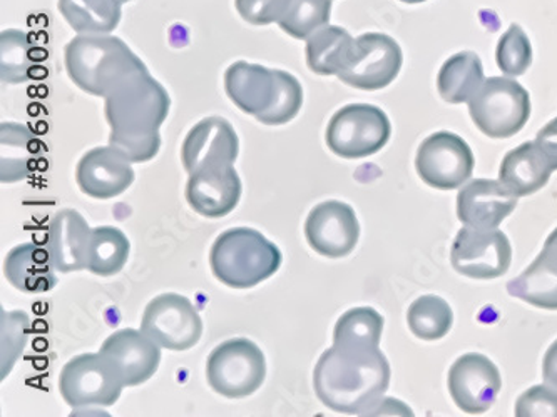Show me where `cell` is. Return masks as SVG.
Returning <instances> with one entry per match:
<instances>
[{"instance_id":"1","label":"cell","mask_w":557,"mask_h":417,"mask_svg":"<svg viewBox=\"0 0 557 417\" xmlns=\"http://www.w3.org/2000/svg\"><path fill=\"white\" fill-rule=\"evenodd\" d=\"M106 99L109 146L129 162H148L160 152V127L170 114L171 99L149 71L135 74Z\"/></svg>"},{"instance_id":"2","label":"cell","mask_w":557,"mask_h":417,"mask_svg":"<svg viewBox=\"0 0 557 417\" xmlns=\"http://www.w3.org/2000/svg\"><path fill=\"white\" fill-rule=\"evenodd\" d=\"M391 376L381 348L333 344L317 363L313 388L329 409L370 414L387 392Z\"/></svg>"},{"instance_id":"3","label":"cell","mask_w":557,"mask_h":417,"mask_svg":"<svg viewBox=\"0 0 557 417\" xmlns=\"http://www.w3.org/2000/svg\"><path fill=\"white\" fill-rule=\"evenodd\" d=\"M65 71L87 94L108 98L117 86L148 71L145 62L120 37L109 34H79L64 51Z\"/></svg>"},{"instance_id":"4","label":"cell","mask_w":557,"mask_h":417,"mask_svg":"<svg viewBox=\"0 0 557 417\" xmlns=\"http://www.w3.org/2000/svg\"><path fill=\"white\" fill-rule=\"evenodd\" d=\"M282 252L250 227H233L218 236L210 266L218 281L233 289H251L267 281L282 266Z\"/></svg>"},{"instance_id":"5","label":"cell","mask_w":557,"mask_h":417,"mask_svg":"<svg viewBox=\"0 0 557 417\" xmlns=\"http://www.w3.org/2000/svg\"><path fill=\"white\" fill-rule=\"evenodd\" d=\"M469 104L478 129L491 139H509L524 129L531 117V98L518 80L491 77Z\"/></svg>"},{"instance_id":"6","label":"cell","mask_w":557,"mask_h":417,"mask_svg":"<svg viewBox=\"0 0 557 417\" xmlns=\"http://www.w3.org/2000/svg\"><path fill=\"white\" fill-rule=\"evenodd\" d=\"M267 378V359L250 339L221 342L208 357L207 379L214 392L230 400L248 397Z\"/></svg>"},{"instance_id":"7","label":"cell","mask_w":557,"mask_h":417,"mask_svg":"<svg viewBox=\"0 0 557 417\" xmlns=\"http://www.w3.org/2000/svg\"><path fill=\"white\" fill-rule=\"evenodd\" d=\"M392 126L381 108L348 104L333 114L325 141L338 157L362 159L381 152L391 139Z\"/></svg>"},{"instance_id":"8","label":"cell","mask_w":557,"mask_h":417,"mask_svg":"<svg viewBox=\"0 0 557 417\" xmlns=\"http://www.w3.org/2000/svg\"><path fill=\"white\" fill-rule=\"evenodd\" d=\"M123 389L116 370L101 353L73 357L59 376V391L71 407L114 406Z\"/></svg>"},{"instance_id":"9","label":"cell","mask_w":557,"mask_h":417,"mask_svg":"<svg viewBox=\"0 0 557 417\" xmlns=\"http://www.w3.org/2000/svg\"><path fill=\"white\" fill-rule=\"evenodd\" d=\"M141 331L170 351H188L203 334V320L191 301L176 292L156 295L143 314Z\"/></svg>"},{"instance_id":"10","label":"cell","mask_w":557,"mask_h":417,"mask_svg":"<svg viewBox=\"0 0 557 417\" xmlns=\"http://www.w3.org/2000/svg\"><path fill=\"white\" fill-rule=\"evenodd\" d=\"M404 64L403 49L387 34L369 33L357 37L350 61L338 79L360 90H381L397 79Z\"/></svg>"},{"instance_id":"11","label":"cell","mask_w":557,"mask_h":417,"mask_svg":"<svg viewBox=\"0 0 557 417\" xmlns=\"http://www.w3.org/2000/svg\"><path fill=\"white\" fill-rule=\"evenodd\" d=\"M474 164L469 144L447 130L429 136L417 151V174L423 182L441 191H453L471 179Z\"/></svg>"},{"instance_id":"12","label":"cell","mask_w":557,"mask_h":417,"mask_svg":"<svg viewBox=\"0 0 557 417\" xmlns=\"http://www.w3.org/2000/svg\"><path fill=\"white\" fill-rule=\"evenodd\" d=\"M450 263L460 276L482 281L497 279L509 270L512 248L500 230L466 226L454 239Z\"/></svg>"},{"instance_id":"13","label":"cell","mask_w":557,"mask_h":417,"mask_svg":"<svg viewBox=\"0 0 557 417\" xmlns=\"http://www.w3.org/2000/svg\"><path fill=\"white\" fill-rule=\"evenodd\" d=\"M305 236L310 248L320 256L341 260L359 244V219L351 205L345 202H320L308 214Z\"/></svg>"},{"instance_id":"14","label":"cell","mask_w":557,"mask_h":417,"mask_svg":"<svg viewBox=\"0 0 557 417\" xmlns=\"http://www.w3.org/2000/svg\"><path fill=\"white\" fill-rule=\"evenodd\" d=\"M450 396L467 414H482L491 409L503 389L499 369L482 354H463L449 370Z\"/></svg>"},{"instance_id":"15","label":"cell","mask_w":557,"mask_h":417,"mask_svg":"<svg viewBox=\"0 0 557 417\" xmlns=\"http://www.w3.org/2000/svg\"><path fill=\"white\" fill-rule=\"evenodd\" d=\"M99 353L114 367L124 388L149 381L160 367V345L136 329H121L109 336Z\"/></svg>"},{"instance_id":"16","label":"cell","mask_w":557,"mask_h":417,"mask_svg":"<svg viewBox=\"0 0 557 417\" xmlns=\"http://www.w3.org/2000/svg\"><path fill=\"white\" fill-rule=\"evenodd\" d=\"M242 179L233 164H218L189 174L186 199L196 213L221 219L235 211L242 198Z\"/></svg>"},{"instance_id":"17","label":"cell","mask_w":557,"mask_h":417,"mask_svg":"<svg viewBox=\"0 0 557 417\" xmlns=\"http://www.w3.org/2000/svg\"><path fill=\"white\" fill-rule=\"evenodd\" d=\"M238 152V136L232 124L223 117H207L189 130L183 142V166L186 173L195 174L203 167L235 164Z\"/></svg>"},{"instance_id":"18","label":"cell","mask_w":557,"mask_h":417,"mask_svg":"<svg viewBox=\"0 0 557 417\" xmlns=\"http://www.w3.org/2000/svg\"><path fill=\"white\" fill-rule=\"evenodd\" d=\"M133 162L111 146L96 148L81 157L76 179L84 194L96 199H113L135 182Z\"/></svg>"},{"instance_id":"19","label":"cell","mask_w":557,"mask_h":417,"mask_svg":"<svg viewBox=\"0 0 557 417\" xmlns=\"http://www.w3.org/2000/svg\"><path fill=\"white\" fill-rule=\"evenodd\" d=\"M518 207V195L500 180L474 179L457 195V216L474 229H496Z\"/></svg>"},{"instance_id":"20","label":"cell","mask_w":557,"mask_h":417,"mask_svg":"<svg viewBox=\"0 0 557 417\" xmlns=\"http://www.w3.org/2000/svg\"><path fill=\"white\" fill-rule=\"evenodd\" d=\"M507 292L540 309L557 311V227L534 263L507 282Z\"/></svg>"},{"instance_id":"21","label":"cell","mask_w":557,"mask_h":417,"mask_svg":"<svg viewBox=\"0 0 557 417\" xmlns=\"http://www.w3.org/2000/svg\"><path fill=\"white\" fill-rule=\"evenodd\" d=\"M91 230L74 208H64L52 217L48 249L54 269L64 274L86 269Z\"/></svg>"},{"instance_id":"22","label":"cell","mask_w":557,"mask_h":417,"mask_svg":"<svg viewBox=\"0 0 557 417\" xmlns=\"http://www.w3.org/2000/svg\"><path fill=\"white\" fill-rule=\"evenodd\" d=\"M275 71L263 65L238 61L225 73V89L233 104L245 114L260 115L275 96Z\"/></svg>"},{"instance_id":"23","label":"cell","mask_w":557,"mask_h":417,"mask_svg":"<svg viewBox=\"0 0 557 417\" xmlns=\"http://www.w3.org/2000/svg\"><path fill=\"white\" fill-rule=\"evenodd\" d=\"M547 159L544 157L536 141L524 142L519 148L507 152L499 169L500 182L518 198L536 194L549 182L553 174Z\"/></svg>"},{"instance_id":"24","label":"cell","mask_w":557,"mask_h":417,"mask_svg":"<svg viewBox=\"0 0 557 417\" xmlns=\"http://www.w3.org/2000/svg\"><path fill=\"white\" fill-rule=\"evenodd\" d=\"M52 267L54 263L49 249L37 244H22L5 256L4 276L18 291L39 294L58 286Z\"/></svg>"},{"instance_id":"25","label":"cell","mask_w":557,"mask_h":417,"mask_svg":"<svg viewBox=\"0 0 557 417\" xmlns=\"http://www.w3.org/2000/svg\"><path fill=\"white\" fill-rule=\"evenodd\" d=\"M355 39L348 30L325 26L307 39V64L319 76H338L350 61Z\"/></svg>"},{"instance_id":"26","label":"cell","mask_w":557,"mask_h":417,"mask_svg":"<svg viewBox=\"0 0 557 417\" xmlns=\"http://www.w3.org/2000/svg\"><path fill=\"white\" fill-rule=\"evenodd\" d=\"M484 67L474 52H459L447 59L437 77L441 98L449 104L469 102L484 84Z\"/></svg>"},{"instance_id":"27","label":"cell","mask_w":557,"mask_h":417,"mask_svg":"<svg viewBox=\"0 0 557 417\" xmlns=\"http://www.w3.org/2000/svg\"><path fill=\"white\" fill-rule=\"evenodd\" d=\"M36 136L21 124L4 123L0 127V179L2 182H17L29 176L36 162Z\"/></svg>"},{"instance_id":"28","label":"cell","mask_w":557,"mask_h":417,"mask_svg":"<svg viewBox=\"0 0 557 417\" xmlns=\"http://www.w3.org/2000/svg\"><path fill=\"white\" fill-rule=\"evenodd\" d=\"M121 8V0H59V12L77 34L113 33Z\"/></svg>"},{"instance_id":"29","label":"cell","mask_w":557,"mask_h":417,"mask_svg":"<svg viewBox=\"0 0 557 417\" xmlns=\"http://www.w3.org/2000/svg\"><path fill=\"white\" fill-rule=\"evenodd\" d=\"M131 244L123 230L113 226L95 227L87 248L86 269L95 276H116L126 266Z\"/></svg>"},{"instance_id":"30","label":"cell","mask_w":557,"mask_h":417,"mask_svg":"<svg viewBox=\"0 0 557 417\" xmlns=\"http://www.w3.org/2000/svg\"><path fill=\"white\" fill-rule=\"evenodd\" d=\"M384 317L373 307H354L342 314L333 329V344L357 345V348H379Z\"/></svg>"},{"instance_id":"31","label":"cell","mask_w":557,"mask_h":417,"mask_svg":"<svg viewBox=\"0 0 557 417\" xmlns=\"http://www.w3.org/2000/svg\"><path fill=\"white\" fill-rule=\"evenodd\" d=\"M407 323L417 338L438 341L453 329L454 313L449 304L438 295H422L410 304Z\"/></svg>"},{"instance_id":"32","label":"cell","mask_w":557,"mask_h":417,"mask_svg":"<svg viewBox=\"0 0 557 417\" xmlns=\"http://www.w3.org/2000/svg\"><path fill=\"white\" fill-rule=\"evenodd\" d=\"M332 0H289L288 9L278 21L283 33L307 40L317 30L329 26Z\"/></svg>"},{"instance_id":"33","label":"cell","mask_w":557,"mask_h":417,"mask_svg":"<svg viewBox=\"0 0 557 417\" xmlns=\"http://www.w3.org/2000/svg\"><path fill=\"white\" fill-rule=\"evenodd\" d=\"M29 37L21 30H4L0 36V77L4 84L26 83L34 65Z\"/></svg>"},{"instance_id":"34","label":"cell","mask_w":557,"mask_h":417,"mask_svg":"<svg viewBox=\"0 0 557 417\" xmlns=\"http://www.w3.org/2000/svg\"><path fill=\"white\" fill-rule=\"evenodd\" d=\"M275 96L267 111L257 115L264 126H283L294 121L304 104V89L297 77L285 71H275Z\"/></svg>"},{"instance_id":"35","label":"cell","mask_w":557,"mask_h":417,"mask_svg":"<svg viewBox=\"0 0 557 417\" xmlns=\"http://www.w3.org/2000/svg\"><path fill=\"white\" fill-rule=\"evenodd\" d=\"M496 61L506 76L519 77L528 73L532 64V46L518 24H512L497 43Z\"/></svg>"},{"instance_id":"36","label":"cell","mask_w":557,"mask_h":417,"mask_svg":"<svg viewBox=\"0 0 557 417\" xmlns=\"http://www.w3.org/2000/svg\"><path fill=\"white\" fill-rule=\"evenodd\" d=\"M29 317L24 313H2V379L11 372L29 336Z\"/></svg>"},{"instance_id":"37","label":"cell","mask_w":557,"mask_h":417,"mask_svg":"<svg viewBox=\"0 0 557 417\" xmlns=\"http://www.w3.org/2000/svg\"><path fill=\"white\" fill-rule=\"evenodd\" d=\"M518 417H557V391L549 386H534L516 403Z\"/></svg>"},{"instance_id":"38","label":"cell","mask_w":557,"mask_h":417,"mask_svg":"<svg viewBox=\"0 0 557 417\" xmlns=\"http://www.w3.org/2000/svg\"><path fill=\"white\" fill-rule=\"evenodd\" d=\"M235 4L243 21L253 26H269L273 22L278 24L289 0H235Z\"/></svg>"},{"instance_id":"39","label":"cell","mask_w":557,"mask_h":417,"mask_svg":"<svg viewBox=\"0 0 557 417\" xmlns=\"http://www.w3.org/2000/svg\"><path fill=\"white\" fill-rule=\"evenodd\" d=\"M536 144L549 162L550 167L557 170V117L537 132Z\"/></svg>"},{"instance_id":"40","label":"cell","mask_w":557,"mask_h":417,"mask_svg":"<svg viewBox=\"0 0 557 417\" xmlns=\"http://www.w3.org/2000/svg\"><path fill=\"white\" fill-rule=\"evenodd\" d=\"M544 381L557 389V339L550 344L544 356L543 363Z\"/></svg>"},{"instance_id":"41","label":"cell","mask_w":557,"mask_h":417,"mask_svg":"<svg viewBox=\"0 0 557 417\" xmlns=\"http://www.w3.org/2000/svg\"><path fill=\"white\" fill-rule=\"evenodd\" d=\"M400 2H406V4H420V2H425V0H400Z\"/></svg>"},{"instance_id":"42","label":"cell","mask_w":557,"mask_h":417,"mask_svg":"<svg viewBox=\"0 0 557 417\" xmlns=\"http://www.w3.org/2000/svg\"><path fill=\"white\" fill-rule=\"evenodd\" d=\"M121 2H123V4H126V2H131V0H121Z\"/></svg>"}]
</instances>
